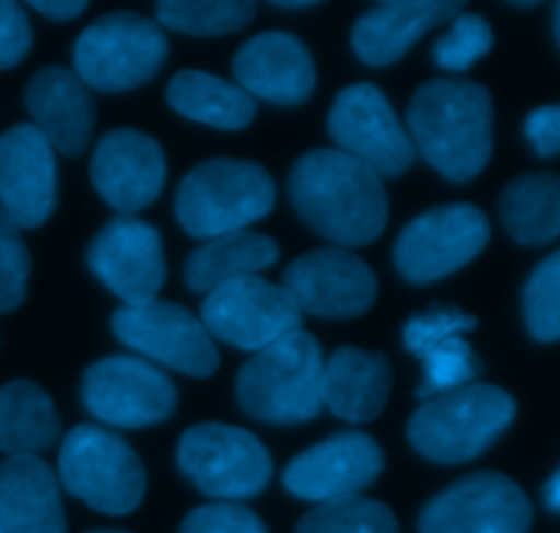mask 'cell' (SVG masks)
I'll use <instances>...</instances> for the list:
<instances>
[{
  "mask_svg": "<svg viewBox=\"0 0 560 533\" xmlns=\"http://www.w3.org/2000/svg\"><path fill=\"white\" fill-rule=\"evenodd\" d=\"M60 438V416L38 383L11 381L0 389V452L38 457Z\"/></svg>",
  "mask_w": 560,
  "mask_h": 533,
  "instance_id": "obj_27",
  "label": "cell"
},
{
  "mask_svg": "<svg viewBox=\"0 0 560 533\" xmlns=\"http://www.w3.org/2000/svg\"><path fill=\"white\" fill-rule=\"evenodd\" d=\"M295 533H399L392 509L372 498L320 503L295 525Z\"/></svg>",
  "mask_w": 560,
  "mask_h": 533,
  "instance_id": "obj_30",
  "label": "cell"
},
{
  "mask_svg": "<svg viewBox=\"0 0 560 533\" xmlns=\"http://www.w3.org/2000/svg\"><path fill=\"white\" fill-rule=\"evenodd\" d=\"M58 482L104 514H129L145 498V465L115 432L80 425L66 432L58 454Z\"/></svg>",
  "mask_w": 560,
  "mask_h": 533,
  "instance_id": "obj_6",
  "label": "cell"
},
{
  "mask_svg": "<svg viewBox=\"0 0 560 533\" xmlns=\"http://www.w3.org/2000/svg\"><path fill=\"white\" fill-rule=\"evenodd\" d=\"M200 321L213 339L252 354L301 332V310L288 290L260 277L233 279L211 290L202 301Z\"/></svg>",
  "mask_w": 560,
  "mask_h": 533,
  "instance_id": "obj_11",
  "label": "cell"
},
{
  "mask_svg": "<svg viewBox=\"0 0 560 533\" xmlns=\"http://www.w3.org/2000/svg\"><path fill=\"white\" fill-rule=\"evenodd\" d=\"M58 170L55 151L33 124L0 135V208L16 228H42L55 211Z\"/></svg>",
  "mask_w": 560,
  "mask_h": 533,
  "instance_id": "obj_19",
  "label": "cell"
},
{
  "mask_svg": "<svg viewBox=\"0 0 560 533\" xmlns=\"http://www.w3.org/2000/svg\"><path fill=\"white\" fill-rule=\"evenodd\" d=\"M31 277V252L20 228L0 208V312H11L25 301Z\"/></svg>",
  "mask_w": 560,
  "mask_h": 533,
  "instance_id": "obj_34",
  "label": "cell"
},
{
  "mask_svg": "<svg viewBox=\"0 0 560 533\" xmlns=\"http://www.w3.org/2000/svg\"><path fill=\"white\" fill-rule=\"evenodd\" d=\"M419 359L424 364V381H421L419 392H416L421 399L441 397V394L454 392V389L470 386L481 375V370H485L481 359L465 343V337L443 339V343L424 350Z\"/></svg>",
  "mask_w": 560,
  "mask_h": 533,
  "instance_id": "obj_31",
  "label": "cell"
},
{
  "mask_svg": "<svg viewBox=\"0 0 560 533\" xmlns=\"http://www.w3.org/2000/svg\"><path fill=\"white\" fill-rule=\"evenodd\" d=\"M180 533H268L262 520L241 503L219 501L191 509L180 523Z\"/></svg>",
  "mask_w": 560,
  "mask_h": 533,
  "instance_id": "obj_36",
  "label": "cell"
},
{
  "mask_svg": "<svg viewBox=\"0 0 560 533\" xmlns=\"http://www.w3.org/2000/svg\"><path fill=\"white\" fill-rule=\"evenodd\" d=\"M501 219L509 235L525 246L560 239V175L528 173L509 181L501 195Z\"/></svg>",
  "mask_w": 560,
  "mask_h": 533,
  "instance_id": "obj_28",
  "label": "cell"
},
{
  "mask_svg": "<svg viewBox=\"0 0 560 533\" xmlns=\"http://www.w3.org/2000/svg\"><path fill=\"white\" fill-rule=\"evenodd\" d=\"M115 337L145 361L178 370L191 378H211L219 370V350L189 310L175 301H148L142 306H120L113 315Z\"/></svg>",
  "mask_w": 560,
  "mask_h": 533,
  "instance_id": "obj_12",
  "label": "cell"
},
{
  "mask_svg": "<svg viewBox=\"0 0 560 533\" xmlns=\"http://www.w3.org/2000/svg\"><path fill=\"white\" fill-rule=\"evenodd\" d=\"M392 361L375 350L342 345L323 364V405L350 425L375 421L392 394Z\"/></svg>",
  "mask_w": 560,
  "mask_h": 533,
  "instance_id": "obj_23",
  "label": "cell"
},
{
  "mask_svg": "<svg viewBox=\"0 0 560 533\" xmlns=\"http://www.w3.org/2000/svg\"><path fill=\"white\" fill-rule=\"evenodd\" d=\"M25 107L52 151L63 157L85 151L96 124V104L91 88L74 71L63 66L38 69L25 88Z\"/></svg>",
  "mask_w": 560,
  "mask_h": 533,
  "instance_id": "obj_21",
  "label": "cell"
},
{
  "mask_svg": "<svg viewBox=\"0 0 560 533\" xmlns=\"http://www.w3.org/2000/svg\"><path fill=\"white\" fill-rule=\"evenodd\" d=\"M277 9H315V0H277Z\"/></svg>",
  "mask_w": 560,
  "mask_h": 533,
  "instance_id": "obj_41",
  "label": "cell"
},
{
  "mask_svg": "<svg viewBox=\"0 0 560 533\" xmlns=\"http://www.w3.org/2000/svg\"><path fill=\"white\" fill-rule=\"evenodd\" d=\"M492 44L495 36L485 16L459 14L432 47V60L446 71H468L490 53Z\"/></svg>",
  "mask_w": 560,
  "mask_h": 533,
  "instance_id": "obj_33",
  "label": "cell"
},
{
  "mask_svg": "<svg viewBox=\"0 0 560 533\" xmlns=\"http://www.w3.org/2000/svg\"><path fill=\"white\" fill-rule=\"evenodd\" d=\"M476 317L465 315L459 310H448V306H438V310L424 312V315H416L405 323L402 343L408 354H413L419 359L424 350H430L432 345L443 343L448 337H465L468 332L476 328Z\"/></svg>",
  "mask_w": 560,
  "mask_h": 533,
  "instance_id": "obj_35",
  "label": "cell"
},
{
  "mask_svg": "<svg viewBox=\"0 0 560 533\" xmlns=\"http://www.w3.org/2000/svg\"><path fill=\"white\" fill-rule=\"evenodd\" d=\"M490 241V219L470 202L430 208L405 224L394 246L397 271L413 285L441 282L481 255Z\"/></svg>",
  "mask_w": 560,
  "mask_h": 533,
  "instance_id": "obj_9",
  "label": "cell"
},
{
  "mask_svg": "<svg viewBox=\"0 0 560 533\" xmlns=\"http://www.w3.org/2000/svg\"><path fill=\"white\" fill-rule=\"evenodd\" d=\"M288 189L295 213L342 250L372 244L386 230L383 178L339 148H315L295 159Z\"/></svg>",
  "mask_w": 560,
  "mask_h": 533,
  "instance_id": "obj_1",
  "label": "cell"
},
{
  "mask_svg": "<svg viewBox=\"0 0 560 533\" xmlns=\"http://www.w3.org/2000/svg\"><path fill=\"white\" fill-rule=\"evenodd\" d=\"M167 104L184 118L224 131L246 129L257 113L244 88L197 69H184L170 80Z\"/></svg>",
  "mask_w": 560,
  "mask_h": 533,
  "instance_id": "obj_26",
  "label": "cell"
},
{
  "mask_svg": "<svg viewBox=\"0 0 560 533\" xmlns=\"http://www.w3.org/2000/svg\"><path fill=\"white\" fill-rule=\"evenodd\" d=\"M0 533H3V525H0Z\"/></svg>",
  "mask_w": 560,
  "mask_h": 533,
  "instance_id": "obj_44",
  "label": "cell"
},
{
  "mask_svg": "<svg viewBox=\"0 0 560 533\" xmlns=\"http://www.w3.org/2000/svg\"><path fill=\"white\" fill-rule=\"evenodd\" d=\"M159 25L186 36H228L255 20L246 0H167L156 5Z\"/></svg>",
  "mask_w": 560,
  "mask_h": 533,
  "instance_id": "obj_29",
  "label": "cell"
},
{
  "mask_svg": "<svg viewBox=\"0 0 560 533\" xmlns=\"http://www.w3.org/2000/svg\"><path fill=\"white\" fill-rule=\"evenodd\" d=\"M463 3L452 0H392L377 3L355 20L350 42L366 66H392L443 22L457 20Z\"/></svg>",
  "mask_w": 560,
  "mask_h": 533,
  "instance_id": "obj_22",
  "label": "cell"
},
{
  "mask_svg": "<svg viewBox=\"0 0 560 533\" xmlns=\"http://www.w3.org/2000/svg\"><path fill=\"white\" fill-rule=\"evenodd\" d=\"M82 403L98 421L120 430H142L175 414L173 381L151 361L107 356L82 375Z\"/></svg>",
  "mask_w": 560,
  "mask_h": 533,
  "instance_id": "obj_10",
  "label": "cell"
},
{
  "mask_svg": "<svg viewBox=\"0 0 560 533\" xmlns=\"http://www.w3.org/2000/svg\"><path fill=\"white\" fill-rule=\"evenodd\" d=\"M525 326L536 343L560 339V250L536 266L523 293Z\"/></svg>",
  "mask_w": 560,
  "mask_h": 533,
  "instance_id": "obj_32",
  "label": "cell"
},
{
  "mask_svg": "<svg viewBox=\"0 0 560 533\" xmlns=\"http://www.w3.org/2000/svg\"><path fill=\"white\" fill-rule=\"evenodd\" d=\"M88 266L98 282L107 285L124 306H142L156 301L167 279L162 235L140 217L109 219L88 246Z\"/></svg>",
  "mask_w": 560,
  "mask_h": 533,
  "instance_id": "obj_15",
  "label": "cell"
},
{
  "mask_svg": "<svg viewBox=\"0 0 560 533\" xmlns=\"http://www.w3.org/2000/svg\"><path fill=\"white\" fill-rule=\"evenodd\" d=\"M517 416L514 397L490 383H470L424 399L408 421V438L421 457L457 465L479 457Z\"/></svg>",
  "mask_w": 560,
  "mask_h": 533,
  "instance_id": "obj_5",
  "label": "cell"
},
{
  "mask_svg": "<svg viewBox=\"0 0 560 533\" xmlns=\"http://www.w3.org/2000/svg\"><path fill=\"white\" fill-rule=\"evenodd\" d=\"M545 503H547V509H550V512L560 514V471H558L556 476H552L550 482H547Z\"/></svg>",
  "mask_w": 560,
  "mask_h": 533,
  "instance_id": "obj_40",
  "label": "cell"
},
{
  "mask_svg": "<svg viewBox=\"0 0 560 533\" xmlns=\"http://www.w3.org/2000/svg\"><path fill=\"white\" fill-rule=\"evenodd\" d=\"M88 533H129V531H113V529H98V531H88Z\"/></svg>",
  "mask_w": 560,
  "mask_h": 533,
  "instance_id": "obj_43",
  "label": "cell"
},
{
  "mask_svg": "<svg viewBox=\"0 0 560 533\" xmlns=\"http://www.w3.org/2000/svg\"><path fill=\"white\" fill-rule=\"evenodd\" d=\"M328 135L339 151L370 164L377 175H402L413 164L416 148L399 124L386 93L372 82H353L334 99Z\"/></svg>",
  "mask_w": 560,
  "mask_h": 533,
  "instance_id": "obj_13",
  "label": "cell"
},
{
  "mask_svg": "<svg viewBox=\"0 0 560 533\" xmlns=\"http://www.w3.org/2000/svg\"><path fill=\"white\" fill-rule=\"evenodd\" d=\"M31 5L38 11V14L47 16V20L52 22L77 20V16L88 9L85 0H33Z\"/></svg>",
  "mask_w": 560,
  "mask_h": 533,
  "instance_id": "obj_39",
  "label": "cell"
},
{
  "mask_svg": "<svg viewBox=\"0 0 560 533\" xmlns=\"http://www.w3.org/2000/svg\"><path fill=\"white\" fill-rule=\"evenodd\" d=\"M279 260V244L262 233L241 230V233L219 235L206 241L200 250L186 257L184 279L195 293H211L233 279L257 277Z\"/></svg>",
  "mask_w": 560,
  "mask_h": 533,
  "instance_id": "obj_25",
  "label": "cell"
},
{
  "mask_svg": "<svg viewBox=\"0 0 560 533\" xmlns=\"http://www.w3.org/2000/svg\"><path fill=\"white\" fill-rule=\"evenodd\" d=\"M282 288L301 315L310 312L331 321L364 315L377 299L375 271L342 246H323L301 255L284 271Z\"/></svg>",
  "mask_w": 560,
  "mask_h": 533,
  "instance_id": "obj_16",
  "label": "cell"
},
{
  "mask_svg": "<svg viewBox=\"0 0 560 533\" xmlns=\"http://www.w3.org/2000/svg\"><path fill=\"white\" fill-rule=\"evenodd\" d=\"M525 135L539 157H560V104L536 107L525 120Z\"/></svg>",
  "mask_w": 560,
  "mask_h": 533,
  "instance_id": "obj_38",
  "label": "cell"
},
{
  "mask_svg": "<svg viewBox=\"0 0 560 533\" xmlns=\"http://www.w3.org/2000/svg\"><path fill=\"white\" fill-rule=\"evenodd\" d=\"M235 85L252 99L295 107L315 91L317 71L301 38L284 31H268L249 38L233 58Z\"/></svg>",
  "mask_w": 560,
  "mask_h": 533,
  "instance_id": "obj_20",
  "label": "cell"
},
{
  "mask_svg": "<svg viewBox=\"0 0 560 533\" xmlns=\"http://www.w3.org/2000/svg\"><path fill=\"white\" fill-rule=\"evenodd\" d=\"M556 38H558V44H560V3L556 5Z\"/></svg>",
  "mask_w": 560,
  "mask_h": 533,
  "instance_id": "obj_42",
  "label": "cell"
},
{
  "mask_svg": "<svg viewBox=\"0 0 560 533\" xmlns=\"http://www.w3.org/2000/svg\"><path fill=\"white\" fill-rule=\"evenodd\" d=\"M534 507L523 487L495 471H479L432 498L419 533H528Z\"/></svg>",
  "mask_w": 560,
  "mask_h": 533,
  "instance_id": "obj_14",
  "label": "cell"
},
{
  "mask_svg": "<svg viewBox=\"0 0 560 533\" xmlns=\"http://www.w3.org/2000/svg\"><path fill=\"white\" fill-rule=\"evenodd\" d=\"M383 471V449L366 432H337L284 468V487L301 501L331 503L359 498Z\"/></svg>",
  "mask_w": 560,
  "mask_h": 533,
  "instance_id": "obj_17",
  "label": "cell"
},
{
  "mask_svg": "<svg viewBox=\"0 0 560 533\" xmlns=\"http://www.w3.org/2000/svg\"><path fill=\"white\" fill-rule=\"evenodd\" d=\"M413 148L454 184L476 178L492 157V96L470 80H430L408 107Z\"/></svg>",
  "mask_w": 560,
  "mask_h": 533,
  "instance_id": "obj_2",
  "label": "cell"
},
{
  "mask_svg": "<svg viewBox=\"0 0 560 533\" xmlns=\"http://www.w3.org/2000/svg\"><path fill=\"white\" fill-rule=\"evenodd\" d=\"M0 525L3 533H66L60 482L42 457L0 463Z\"/></svg>",
  "mask_w": 560,
  "mask_h": 533,
  "instance_id": "obj_24",
  "label": "cell"
},
{
  "mask_svg": "<svg viewBox=\"0 0 560 533\" xmlns=\"http://www.w3.org/2000/svg\"><path fill=\"white\" fill-rule=\"evenodd\" d=\"M91 181L107 206L135 217L162 195L167 159L162 146L145 131L113 129L96 142Z\"/></svg>",
  "mask_w": 560,
  "mask_h": 533,
  "instance_id": "obj_18",
  "label": "cell"
},
{
  "mask_svg": "<svg viewBox=\"0 0 560 533\" xmlns=\"http://www.w3.org/2000/svg\"><path fill=\"white\" fill-rule=\"evenodd\" d=\"M33 31L25 9L11 0H0V71L22 63L31 53Z\"/></svg>",
  "mask_w": 560,
  "mask_h": 533,
  "instance_id": "obj_37",
  "label": "cell"
},
{
  "mask_svg": "<svg viewBox=\"0 0 560 533\" xmlns=\"http://www.w3.org/2000/svg\"><path fill=\"white\" fill-rule=\"evenodd\" d=\"M170 53L162 25L135 11H113L80 33L74 74L104 93L131 91L159 74Z\"/></svg>",
  "mask_w": 560,
  "mask_h": 533,
  "instance_id": "obj_7",
  "label": "cell"
},
{
  "mask_svg": "<svg viewBox=\"0 0 560 533\" xmlns=\"http://www.w3.org/2000/svg\"><path fill=\"white\" fill-rule=\"evenodd\" d=\"M323 348L310 332H293L255 354L235 378L244 414L266 425H301L323 410Z\"/></svg>",
  "mask_w": 560,
  "mask_h": 533,
  "instance_id": "obj_3",
  "label": "cell"
},
{
  "mask_svg": "<svg viewBox=\"0 0 560 533\" xmlns=\"http://www.w3.org/2000/svg\"><path fill=\"white\" fill-rule=\"evenodd\" d=\"M178 468L197 490L230 503L266 490L273 474L271 454L257 436L219 421H202L180 436Z\"/></svg>",
  "mask_w": 560,
  "mask_h": 533,
  "instance_id": "obj_8",
  "label": "cell"
},
{
  "mask_svg": "<svg viewBox=\"0 0 560 533\" xmlns=\"http://www.w3.org/2000/svg\"><path fill=\"white\" fill-rule=\"evenodd\" d=\"M277 186L268 170L246 159H208L184 175L175 217L191 239L241 233L273 211Z\"/></svg>",
  "mask_w": 560,
  "mask_h": 533,
  "instance_id": "obj_4",
  "label": "cell"
}]
</instances>
